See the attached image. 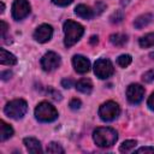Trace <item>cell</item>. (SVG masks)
I'll use <instances>...</instances> for the list:
<instances>
[{"instance_id": "1", "label": "cell", "mask_w": 154, "mask_h": 154, "mask_svg": "<svg viewBox=\"0 0 154 154\" xmlns=\"http://www.w3.org/2000/svg\"><path fill=\"white\" fill-rule=\"evenodd\" d=\"M93 138L96 146L101 148H108L112 147L118 138V134L114 129L107 128V126H101L94 130L93 132Z\"/></svg>"}, {"instance_id": "2", "label": "cell", "mask_w": 154, "mask_h": 154, "mask_svg": "<svg viewBox=\"0 0 154 154\" xmlns=\"http://www.w3.org/2000/svg\"><path fill=\"white\" fill-rule=\"evenodd\" d=\"M84 32V28L73 20H66L64 23V34H65V38H64V43L66 47H71L73 46L83 35Z\"/></svg>"}, {"instance_id": "3", "label": "cell", "mask_w": 154, "mask_h": 154, "mask_svg": "<svg viewBox=\"0 0 154 154\" xmlns=\"http://www.w3.org/2000/svg\"><path fill=\"white\" fill-rule=\"evenodd\" d=\"M35 117L42 123H49L58 118V111L52 103L42 101L35 108Z\"/></svg>"}, {"instance_id": "4", "label": "cell", "mask_w": 154, "mask_h": 154, "mask_svg": "<svg viewBox=\"0 0 154 154\" xmlns=\"http://www.w3.org/2000/svg\"><path fill=\"white\" fill-rule=\"evenodd\" d=\"M28 111V105L23 99H16L10 101L5 108L4 112L7 117L12 118V119H20L24 117V114Z\"/></svg>"}, {"instance_id": "5", "label": "cell", "mask_w": 154, "mask_h": 154, "mask_svg": "<svg viewBox=\"0 0 154 154\" xmlns=\"http://www.w3.org/2000/svg\"><path fill=\"white\" fill-rule=\"evenodd\" d=\"M120 113V107L118 103L113 101H107L102 103L99 108V116L103 122H112L114 120Z\"/></svg>"}, {"instance_id": "6", "label": "cell", "mask_w": 154, "mask_h": 154, "mask_svg": "<svg viewBox=\"0 0 154 154\" xmlns=\"http://www.w3.org/2000/svg\"><path fill=\"white\" fill-rule=\"evenodd\" d=\"M113 72H114L113 65L108 59H99V60L95 61V64H94V73L99 78H101V79L108 78V77H111L113 75Z\"/></svg>"}, {"instance_id": "7", "label": "cell", "mask_w": 154, "mask_h": 154, "mask_svg": "<svg viewBox=\"0 0 154 154\" xmlns=\"http://www.w3.org/2000/svg\"><path fill=\"white\" fill-rule=\"evenodd\" d=\"M30 13V4L26 0H14L12 5V17L16 20L25 18Z\"/></svg>"}, {"instance_id": "8", "label": "cell", "mask_w": 154, "mask_h": 154, "mask_svg": "<svg viewBox=\"0 0 154 154\" xmlns=\"http://www.w3.org/2000/svg\"><path fill=\"white\" fill-rule=\"evenodd\" d=\"M60 65V57L54 52H47L41 59V66L45 71L51 72Z\"/></svg>"}, {"instance_id": "9", "label": "cell", "mask_w": 154, "mask_h": 154, "mask_svg": "<svg viewBox=\"0 0 154 154\" xmlns=\"http://www.w3.org/2000/svg\"><path fill=\"white\" fill-rule=\"evenodd\" d=\"M144 96V88L140 84H130L126 89V97L130 103L137 105Z\"/></svg>"}, {"instance_id": "10", "label": "cell", "mask_w": 154, "mask_h": 154, "mask_svg": "<svg viewBox=\"0 0 154 154\" xmlns=\"http://www.w3.org/2000/svg\"><path fill=\"white\" fill-rule=\"evenodd\" d=\"M52 35H53V28L49 24H41L35 30L34 38L40 43H45L52 38Z\"/></svg>"}, {"instance_id": "11", "label": "cell", "mask_w": 154, "mask_h": 154, "mask_svg": "<svg viewBox=\"0 0 154 154\" xmlns=\"http://www.w3.org/2000/svg\"><path fill=\"white\" fill-rule=\"evenodd\" d=\"M72 64L78 73H85L90 70V61L83 55H75L72 58Z\"/></svg>"}, {"instance_id": "12", "label": "cell", "mask_w": 154, "mask_h": 154, "mask_svg": "<svg viewBox=\"0 0 154 154\" xmlns=\"http://www.w3.org/2000/svg\"><path fill=\"white\" fill-rule=\"evenodd\" d=\"M23 143H24V146H25V148L28 149L29 153H34V154L42 153L41 143L36 138H34V137H26V138L23 140Z\"/></svg>"}, {"instance_id": "13", "label": "cell", "mask_w": 154, "mask_h": 154, "mask_svg": "<svg viewBox=\"0 0 154 154\" xmlns=\"http://www.w3.org/2000/svg\"><path fill=\"white\" fill-rule=\"evenodd\" d=\"M75 13H76L78 17L83 18V19H91V18L94 17V14H95L94 11H93L89 6L83 5V4L76 6V8H75Z\"/></svg>"}, {"instance_id": "14", "label": "cell", "mask_w": 154, "mask_h": 154, "mask_svg": "<svg viewBox=\"0 0 154 154\" xmlns=\"http://www.w3.org/2000/svg\"><path fill=\"white\" fill-rule=\"evenodd\" d=\"M0 64L1 65H7V66L16 65L17 64V58L12 53H10L6 49L1 48L0 49Z\"/></svg>"}, {"instance_id": "15", "label": "cell", "mask_w": 154, "mask_h": 154, "mask_svg": "<svg viewBox=\"0 0 154 154\" xmlns=\"http://www.w3.org/2000/svg\"><path fill=\"white\" fill-rule=\"evenodd\" d=\"M153 18H154V16H153L152 13L141 14V16H138V17L135 19L134 25H135V28H137V29H142V28L147 26V25L153 20Z\"/></svg>"}, {"instance_id": "16", "label": "cell", "mask_w": 154, "mask_h": 154, "mask_svg": "<svg viewBox=\"0 0 154 154\" xmlns=\"http://www.w3.org/2000/svg\"><path fill=\"white\" fill-rule=\"evenodd\" d=\"M76 89L83 94H90L93 90V83L90 79L82 78L76 83Z\"/></svg>"}, {"instance_id": "17", "label": "cell", "mask_w": 154, "mask_h": 154, "mask_svg": "<svg viewBox=\"0 0 154 154\" xmlns=\"http://www.w3.org/2000/svg\"><path fill=\"white\" fill-rule=\"evenodd\" d=\"M13 135V129L11 125H8L7 123H5L4 120L0 122V141L4 142L6 140H8L11 136Z\"/></svg>"}, {"instance_id": "18", "label": "cell", "mask_w": 154, "mask_h": 154, "mask_svg": "<svg viewBox=\"0 0 154 154\" xmlns=\"http://www.w3.org/2000/svg\"><path fill=\"white\" fill-rule=\"evenodd\" d=\"M109 41L113 46L122 47L128 42V36L124 35V34H112L109 36Z\"/></svg>"}, {"instance_id": "19", "label": "cell", "mask_w": 154, "mask_h": 154, "mask_svg": "<svg viewBox=\"0 0 154 154\" xmlns=\"http://www.w3.org/2000/svg\"><path fill=\"white\" fill-rule=\"evenodd\" d=\"M140 46L142 48H148V47H152L154 46V32H149L144 36H142L138 41Z\"/></svg>"}, {"instance_id": "20", "label": "cell", "mask_w": 154, "mask_h": 154, "mask_svg": "<svg viewBox=\"0 0 154 154\" xmlns=\"http://www.w3.org/2000/svg\"><path fill=\"white\" fill-rule=\"evenodd\" d=\"M136 144H137V142L135 140H126V141H124L120 144L119 152H122V153H129V152H131L136 147Z\"/></svg>"}, {"instance_id": "21", "label": "cell", "mask_w": 154, "mask_h": 154, "mask_svg": "<svg viewBox=\"0 0 154 154\" xmlns=\"http://www.w3.org/2000/svg\"><path fill=\"white\" fill-rule=\"evenodd\" d=\"M46 152H47V153H53V154H58V153H61V154H63L65 150H64V148H63L59 143H57V142H51V143L47 146Z\"/></svg>"}, {"instance_id": "22", "label": "cell", "mask_w": 154, "mask_h": 154, "mask_svg": "<svg viewBox=\"0 0 154 154\" xmlns=\"http://www.w3.org/2000/svg\"><path fill=\"white\" fill-rule=\"evenodd\" d=\"M131 61H132V58H131V55H129V54H122V55H119L118 59H117L118 65L122 66V67L129 66V65L131 64Z\"/></svg>"}, {"instance_id": "23", "label": "cell", "mask_w": 154, "mask_h": 154, "mask_svg": "<svg viewBox=\"0 0 154 154\" xmlns=\"http://www.w3.org/2000/svg\"><path fill=\"white\" fill-rule=\"evenodd\" d=\"M142 81L144 83H152V82H154V69L144 72L143 76H142Z\"/></svg>"}, {"instance_id": "24", "label": "cell", "mask_w": 154, "mask_h": 154, "mask_svg": "<svg viewBox=\"0 0 154 154\" xmlns=\"http://www.w3.org/2000/svg\"><path fill=\"white\" fill-rule=\"evenodd\" d=\"M7 29H8V26H7V24L4 22V20H1L0 22V31H1V41L4 42L5 41V38H6V32H7Z\"/></svg>"}, {"instance_id": "25", "label": "cell", "mask_w": 154, "mask_h": 154, "mask_svg": "<svg viewBox=\"0 0 154 154\" xmlns=\"http://www.w3.org/2000/svg\"><path fill=\"white\" fill-rule=\"evenodd\" d=\"M81 105H82V102L79 99H72L70 101V108H72V109H78L81 107Z\"/></svg>"}, {"instance_id": "26", "label": "cell", "mask_w": 154, "mask_h": 154, "mask_svg": "<svg viewBox=\"0 0 154 154\" xmlns=\"http://www.w3.org/2000/svg\"><path fill=\"white\" fill-rule=\"evenodd\" d=\"M122 19H123V13L122 12H116L111 17V22L112 23H119V22H122Z\"/></svg>"}, {"instance_id": "27", "label": "cell", "mask_w": 154, "mask_h": 154, "mask_svg": "<svg viewBox=\"0 0 154 154\" xmlns=\"http://www.w3.org/2000/svg\"><path fill=\"white\" fill-rule=\"evenodd\" d=\"M136 153H148V154H154V148L153 147H142L136 150Z\"/></svg>"}, {"instance_id": "28", "label": "cell", "mask_w": 154, "mask_h": 154, "mask_svg": "<svg viewBox=\"0 0 154 154\" xmlns=\"http://www.w3.org/2000/svg\"><path fill=\"white\" fill-rule=\"evenodd\" d=\"M53 1V4H55V5H58V6H67V5H70L73 0H52Z\"/></svg>"}, {"instance_id": "29", "label": "cell", "mask_w": 154, "mask_h": 154, "mask_svg": "<svg viewBox=\"0 0 154 154\" xmlns=\"http://www.w3.org/2000/svg\"><path fill=\"white\" fill-rule=\"evenodd\" d=\"M72 84H73V81L70 79V78H65V79L61 81V85H63L64 88H71Z\"/></svg>"}, {"instance_id": "30", "label": "cell", "mask_w": 154, "mask_h": 154, "mask_svg": "<svg viewBox=\"0 0 154 154\" xmlns=\"http://www.w3.org/2000/svg\"><path fill=\"white\" fill-rule=\"evenodd\" d=\"M147 106H148L152 111H154V93H152V95L149 96V99H148V101H147Z\"/></svg>"}, {"instance_id": "31", "label": "cell", "mask_w": 154, "mask_h": 154, "mask_svg": "<svg viewBox=\"0 0 154 154\" xmlns=\"http://www.w3.org/2000/svg\"><path fill=\"white\" fill-rule=\"evenodd\" d=\"M11 76H12V72H10V71H4V72H1V79H2V81H7L8 78H11Z\"/></svg>"}, {"instance_id": "32", "label": "cell", "mask_w": 154, "mask_h": 154, "mask_svg": "<svg viewBox=\"0 0 154 154\" xmlns=\"http://www.w3.org/2000/svg\"><path fill=\"white\" fill-rule=\"evenodd\" d=\"M97 42H99V37H97V36L94 35V36L90 37V43H91V45H96Z\"/></svg>"}, {"instance_id": "33", "label": "cell", "mask_w": 154, "mask_h": 154, "mask_svg": "<svg viewBox=\"0 0 154 154\" xmlns=\"http://www.w3.org/2000/svg\"><path fill=\"white\" fill-rule=\"evenodd\" d=\"M4 11H5V5H4V2H1V10H0V13H4Z\"/></svg>"}, {"instance_id": "34", "label": "cell", "mask_w": 154, "mask_h": 154, "mask_svg": "<svg viewBox=\"0 0 154 154\" xmlns=\"http://www.w3.org/2000/svg\"><path fill=\"white\" fill-rule=\"evenodd\" d=\"M149 57H150V58H152V59H154V52H152V53H150V54H149Z\"/></svg>"}]
</instances>
